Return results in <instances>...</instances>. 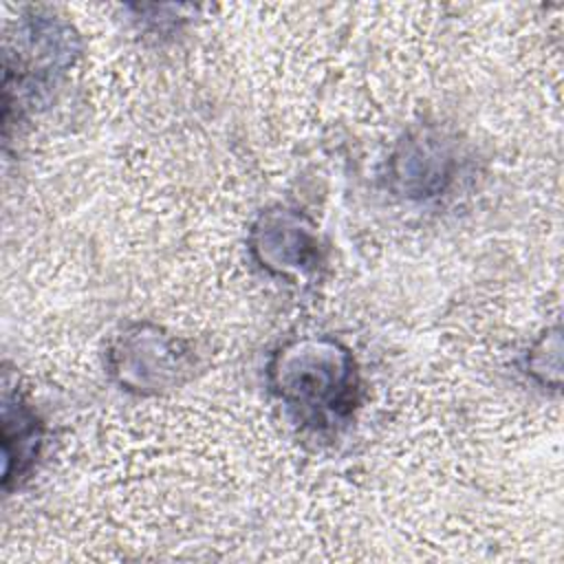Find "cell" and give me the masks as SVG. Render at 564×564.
<instances>
[{
  "label": "cell",
  "mask_w": 564,
  "mask_h": 564,
  "mask_svg": "<svg viewBox=\"0 0 564 564\" xmlns=\"http://www.w3.org/2000/svg\"><path fill=\"white\" fill-rule=\"evenodd\" d=\"M275 392L302 419L330 425L355 408V366L350 355L328 339L289 344L271 364Z\"/></svg>",
  "instance_id": "cell-1"
},
{
  "label": "cell",
  "mask_w": 564,
  "mask_h": 564,
  "mask_svg": "<svg viewBox=\"0 0 564 564\" xmlns=\"http://www.w3.org/2000/svg\"><path fill=\"white\" fill-rule=\"evenodd\" d=\"M256 236L258 240L253 249L260 253V260L267 267L300 269L313 256V238L293 214L275 212L262 216L260 225L256 227Z\"/></svg>",
  "instance_id": "cell-2"
}]
</instances>
